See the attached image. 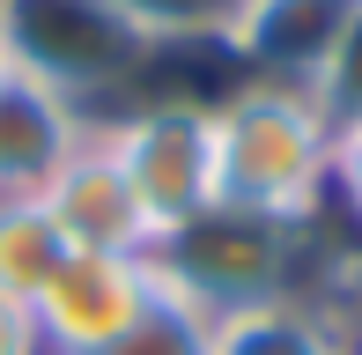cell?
Wrapping results in <instances>:
<instances>
[{
  "label": "cell",
  "instance_id": "3957f363",
  "mask_svg": "<svg viewBox=\"0 0 362 355\" xmlns=\"http://www.w3.org/2000/svg\"><path fill=\"white\" fill-rule=\"evenodd\" d=\"M296 260H303V237L288 222L244 215V207H207L200 222L170 230L156 245V274L177 289L185 303H200L207 318L244 311V303H267L296 289Z\"/></svg>",
  "mask_w": 362,
  "mask_h": 355
},
{
  "label": "cell",
  "instance_id": "9c48e42d",
  "mask_svg": "<svg viewBox=\"0 0 362 355\" xmlns=\"http://www.w3.org/2000/svg\"><path fill=\"white\" fill-rule=\"evenodd\" d=\"M74 134H81V119L67 104H52L45 89L15 82V74H0V192H37Z\"/></svg>",
  "mask_w": 362,
  "mask_h": 355
},
{
  "label": "cell",
  "instance_id": "8992f818",
  "mask_svg": "<svg viewBox=\"0 0 362 355\" xmlns=\"http://www.w3.org/2000/svg\"><path fill=\"white\" fill-rule=\"evenodd\" d=\"M37 207L67 237V252H156V230H148V215L134 200V178H126L119 149H111L104 119H81V134L45 170Z\"/></svg>",
  "mask_w": 362,
  "mask_h": 355
},
{
  "label": "cell",
  "instance_id": "8fae6325",
  "mask_svg": "<svg viewBox=\"0 0 362 355\" xmlns=\"http://www.w3.org/2000/svg\"><path fill=\"white\" fill-rule=\"evenodd\" d=\"M111 8H119L156 52L163 45H222L229 52V37H237V23H244V0H111Z\"/></svg>",
  "mask_w": 362,
  "mask_h": 355
},
{
  "label": "cell",
  "instance_id": "5bb4252c",
  "mask_svg": "<svg viewBox=\"0 0 362 355\" xmlns=\"http://www.w3.org/2000/svg\"><path fill=\"white\" fill-rule=\"evenodd\" d=\"M333 200H340V215L362 230V119L333 126Z\"/></svg>",
  "mask_w": 362,
  "mask_h": 355
},
{
  "label": "cell",
  "instance_id": "30bf717a",
  "mask_svg": "<svg viewBox=\"0 0 362 355\" xmlns=\"http://www.w3.org/2000/svg\"><path fill=\"white\" fill-rule=\"evenodd\" d=\"M59 260H67V237L52 230L37 192H0V296L37 303V289L59 274Z\"/></svg>",
  "mask_w": 362,
  "mask_h": 355
},
{
  "label": "cell",
  "instance_id": "6da1fadb",
  "mask_svg": "<svg viewBox=\"0 0 362 355\" xmlns=\"http://www.w3.org/2000/svg\"><path fill=\"white\" fill-rule=\"evenodd\" d=\"M215 126V200L303 230L333 200V119L310 89L237 82L207 104Z\"/></svg>",
  "mask_w": 362,
  "mask_h": 355
},
{
  "label": "cell",
  "instance_id": "277c9868",
  "mask_svg": "<svg viewBox=\"0 0 362 355\" xmlns=\"http://www.w3.org/2000/svg\"><path fill=\"white\" fill-rule=\"evenodd\" d=\"M104 134L119 149L126 178H134V200H141L148 230H156V245L215 207V126H207V104L148 96V104L111 111Z\"/></svg>",
  "mask_w": 362,
  "mask_h": 355
},
{
  "label": "cell",
  "instance_id": "9a60e30c",
  "mask_svg": "<svg viewBox=\"0 0 362 355\" xmlns=\"http://www.w3.org/2000/svg\"><path fill=\"white\" fill-rule=\"evenodd\" d=\"M0 355H45V333H37V311L15 296H0Z\"/></svg>",
  "mask_w": 362,
  "mask_h": 355
},
{
  "label": "cell",
  "instance_id": "2e32d148",
  "mask_svg": "<svg viewBox=\"0 0 362 355\" xmlns=\"http://www.w3.org/2000/svg\"><path fill=\"white\" fill-rule=\"evenodd\" d=\"M355 355H362V341H355Z\"/></svg>",
  "mask_w": 362,
  "mask_h": 355
},
{
  "label": "cell",
  "instance_id": "ba28073f",
  "mask_svg": "<svg viewBox=\"0 0 362 355\" xmlns=\"http://www.w3.org/2000/svg\"><path fill=\"white\" fill-rule=\"evenodd\" d=\"M215 355H355V333L303 289L215 318Z\"/></svg>",
  "mask_w": 362,
  "mask_h": 355
},
{
  "label": "cell",
  "instance_id": "52a82bcc",
  "mask_svg": "<svg viewBox=\"0 0 362 355\" xmlns=\"http://www.w3.org/2000/svg\"><path fill=\"white\" fill-rule=\"evenodd\" d=\"M362 0H244V23L229 37V59L244 67V82H281L318 96L333 52L348 45Z\"/></svg>",
  "mask_w": 362,
  "mask_h": 355
},
{
  "label": "cell",
  "instance_id": "7c38bea8",
  "mask_svg": "<svg viewBox=\"0 0 362 355\" xmlns=\"http://www.w3.org/2000/svg\"><path fill=\"white\" fill-rule=\"evenodd\" d=\"M104 355H215V318L163 281V303L126 333V341H111Z\"/></svg>",
  "mask_w": 362,
  "mask_h": 355
},
{
  "label": "cell",
  "instance_id": "5b68a950",
  "mask_svg": "<svg viewBox=\"0 0 362 355\" xmlns=\"http://www.w3.org/2000/svg\"><path fill=\"white\" fill-rule=\"evenodd\" d=\"M156 303H163L156 252H67L30 311H37L45 355H104Z\"/></svg>",
  "mask_w": 362,
  "mask_h": 355
},
{
  "label": "cell",
  "instance_id": "7a4b0ae2",
  "mask_svg": "<svg viewBox=\"0 0 362 355\" xmlns=\"http://www.w3.org/2000/svg\"><path fill=\"white\" fill-rule=\"evenodd\" d=\"M156 45L111 0H0V67L45 89L74 119H96L148 74Z\"/></svg>",
  "mask_w": 362,
  "mask_h": 355
},
{
  "label": "cell",
  "instance_id": "4fadbf2b",
  "mask_svg": "<svg viewBox=\"0 0 362 355\" xmlns=\"http://www.w3.org/2000/svg\"><path fill=\"white\" fill-rule=\"evenodd\" d=\"M318 104H325V119H362V15H355V30H348V45L333 52V67H325V82H318Z\"/></svg>",
  "mask_w": 362,
  "mask_h": 355
}]
</instances>
